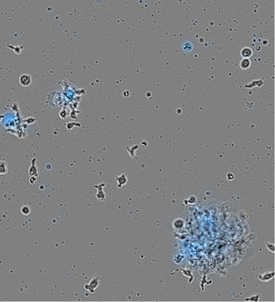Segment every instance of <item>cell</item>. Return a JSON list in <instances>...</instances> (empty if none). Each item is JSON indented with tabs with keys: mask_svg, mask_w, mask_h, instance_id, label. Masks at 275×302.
<instances>
[{
	"mask_svg": "<svg viewBox=\"0 0 275 302\" xmlns=\"http://www.w3.org/2000/svg\"><path fill=\"white\" fill-rule=\"evenodd\" d=\"M101 278L99 276H96L92 278L89 283L85 285V289L91 294H94L99 287L101 283Z\"/></svg>",
	"mask_w": 275,
	"mask_h": 302,
	"instance_id": "6da1fadb",
	"label": "cell"
},
{
	"mask_svg": "<svg viewBox=\"0 0 275 302\" xmlns=\"http://www.w3.org/2000/svg\"><path fill=\"white\" fill-rule=\"evenodd\" d=\"M253 54V51L250 47H245L241 51V55L244 58L251 57Z\"/></svg>",
	"mask_w": 275,
	"mask_h": 302,
	"instance_id": "7a4b0ae2",
	"label": "cell"
},
{
	"mask_svg": "<svg viewBox=\"0 0 275 302\" xmlns=\"http://www.w3.org/2000/svg\"><path fill=\"white\" fill-rule=\"evenodd\" d=\"M182 48L183 51L184 52H190L193 50L194 45L190 41L187 40L182 43Z\"/></svg>",
	"mask_w": 275,
	"mask_h": 302,
	"instance_id": "3957f363",
	"label": "cell"
},
{
	"mask_svg": "<svg viewBox=\"0 0 275 302\" xmlns=\"http://www.w3.org/2000/svg\"><path fill=\"white\" fill-rule=\"evenodd\" d=\"M251 61L249 60L248 58H244L240 62V68L242 70H247L251 66Z\"/></svg>",
	"mask_w": 275,
	"mask_h": 302,
	"instance_id": "277c9868",
	"label": "cell"
},
{
	"mask_svg": "<svg viewBox=\"0 0 275 302\" xmlns=\"http://www.w3.org/2000/svg\"><path fill=\"white\" fill-rule=\"evenodd\" d=\"M31 77H29L28 75L26 76V75H22L20 78V82L22 85L24 86V84L25 83L29 85L30 84H31Z\"/></svg>",
	"mask_w": 275,
	"mask_h": 302,
	"instance_id": "5b68a950",
	"label": "cell"
}]
</instances>
